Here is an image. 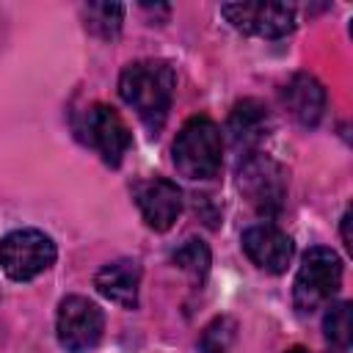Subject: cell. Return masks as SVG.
Here are the masks:
<instances>
[{"instance_id": "cell-1", "label": "cell", "mask_w": 353, "mask_h": 353, "mask_svg": "<svg viewBox=\"0 0 353 353\" xmlns=\"http://www.w3.org/2000/svg\"><path fill=\"white\" fill-rule=\"evenodd\" d=\"M176 74L168 61L146 58L130 63L119 77V97L138 113V119L157 132L171 110Z\"/></svg>"}, {"instance_id": "cell-2", "label": "cell", "mask_w": 353, "mask_h": 353, "mask_svg": "<svg viewBox=\"0 0 353 353\" xmlns=\"http://www.w3.org/2000/svg\"><path fill=\"white\" fill-rule=\"evenodd\" d=\"M174 165L188 179H212L221 171L223 138L212 119L193 116L182 124L174 141Z\"/></svg>"}, {"instance_id": "cell-3", "label": "cell", "mask_w": 353, "mask_h": 353, "mask_svg": "<svg viewBox=\"0 0 353 353\" xmlns=\"http://www.w3.org/2000/svg\"><path fill=\"white\" fill-rule=\"evenodd\" d=\"M339 287H342V259L336 256V251L325 245H314L303 254V262L295 276V287H292L295 309L309 314L323 303H328L339 292Z\"/></svg>"}, {"instance_id": "cell-4", "label": "cell", "mask_w": 353, "mask_h": 353, "mask_svg": "<svg viewBox=\"0 0 353 353\" xmlns=\"http://www.w3.org/2000/svg\"><path fill=\"white\" fill-rule=\"evenodd\" d=\"M55 243L39 229H17L0 243V265L8 279L30 281L55 262Z\"/></svg>"}, {"instance_id": "cell-5", "label": "cell", "mask_w": 353, "mask_h": 353, "mask_svg": "<svg viewBox=\"0 0 353 353\" xmlns=\"http://www.w3.org/2000/svg\"><path fill=\"white\" fill-rule=\"evenodd\" d=\"M55 331H58V342L63 350L85 353L102 339L105 314L94 301H88L83 295H69L58 306Z\"/></svg>"}, {"instance_id": "cell-6", "label": "cell", "mask_w": 353, "mask_h": 353, "mask_svg": "<svg viewBox=\"0 0 353 353\" xmlns=\"http://www.w3.org/2000/svg\"><path fill=\"white\" fill-rule=\"evenodd\" d=\"M240 190L245 193V199L262 212V215H276L284 204V171L276 160L265 157V154H251L245 157V163L240 165Z\"/></svg>"}, {"instance_id": "cell-7", "label": "cell", "mask_w": 353, "mask_h": 353, "mask_svg": "<svg viewBox=\"0 0 353 353\" xmlns=\"http://www.w3.org/2000/svg\"><path fill=\"white\" fill-rule=\"evenodd\" d=\"M221 14L232 28L262 39H281L295 28V11L284 3H226L221 6Z\"/></svg>"}, {"instance_id": "cell-8", "label": "cell", "mask_w": 353, "mask_h": 353, "mask_svg": "<svg viewBox=\"0 0 353 353\" xmlns=\"http://www.w3.org/2000/svg\"><path fill=\"white\" fill-rule=\"evenodd\" d=\"M83 132H85V141L97 149V154L108 165H119L132 143V135H130L124 119L110 105H102V102H97L85 110Z\"/></svg>"}, {"instance_id": "cell-9", "label": "cell", "mask_w": 353, "mask_h": 353, "mask_svg": "<svg viewBox=\"0 0 353 353\" xmlns=\"http://www.w3.org/2000/svg\"><path fill=\"white\" fill-rule=\"evenodd\" d=\"M135 204L146 221L149 229L165 232L174 226V221L182 212V190L171 179H146L135 188Z\"/></svg>"}, {"instance_id": "cell-10", "label": "cell", "mask_w": 353, "mask_h": 353, "mask_svg": "<svg viewBox=\"0 0 353 353\" xmlns=\"http://www.w3.org/2000/svg\"><path fill=\"white\" fill-rule=\"evenodd\" d=\"M243 251L256 268L268 273H284L292 259V240L273 223H256L243 232Z\"/></svg>"}, {"instance_id": "cell-11", "label": "cell", "mask_w": 353, "mask_h": 353, "mask_svg": "<svg viewBox=\"0 0 353 353\" xmlns=\"http://www.w3.org/2000/svg\"><path fill=\"white\" fill-rule=\"evenodd\" d=\"M138 284H141V268L135 259H116L97 270L94 287L108 301L119 303L121 309H135L138 303Z\"/></svg>"}, {"instance_id": "cell-12", "label": "cell", "mask_w": 353, "mask_h": 353, "mask_svg": "<svg viewBox=\"0 0 353 353\" xmlns=\"http://www.w3.org/2000/svg\"><path fill=\"white\" fill-rule=\"evenodd\" d=\"M284 105L303 127H314L325 110V91L317 77L298 72L284 85Z\"/></svg>"}, {"instance_id": "cell-13", "label": "cell", "mask_w": 353, "mask_h": 353, "mask_svg": "<svg viewBox=\"0 0 353 353\" xmlns=\"http://www.w3.org/2000/svg\"><path fill=\"white\" fill-rule=\"evenodd\" d=\"M229 132L237 146H251L268 135V108L259 99H243L229 113Z\"/></svg>"}, {"instance_id": "cell-14", "label": "cell", "mask_w": 353, "mask_h": 353, "mask_svg": "<svg viewBox=\"0 0 353 353\" xmlns=\"http://www.w3.org/2000/svg\"><path fill=\"white\" fill-rule=\"evenodd\" d=\"M124 6L119 3H88L85 6V28L102 39H113L121 30Z\"/></svg>"}, {"instance_id": "cell-15", "label": "cell", "mask_w": 353, "mask_h": 353, "mask_svg": "<svg viewBox=\"0 0 353 353\" xmlns=\"http://www.w3.org/2000/svg\"><path fill=\"white\" fill-rule=\"evenodd\" d=\"M234 336H237V323L232 317H215L204 331H201V339H199V353H232V345H234Z\"/></svg>"}, {"instance_id": "cell-16", "label": "cell", "mask_w": 353, "mask_h": 353, "mask_svg": "<svg viewBox=\"0 0 353 353\" xmlns=\"http://www.w3.org/2000/svg\"><path fill=\"white\" fill-rule=\"evenodd\" d=\"M174 265L185 273H190L193 279H204L210 270V248L201 240H188L174 251Z\"/></svg>"}, {"instance_id": "cell-17", "label": "cell", "mask_w": 353, "mask_h": 353, "mask_svg": "<svg viewBox=\"0 0 353 353\" xmlns=\"http://www.w3.org/2000/svg\"><path fill=\"white\" fill-rule=\"evenodd\" d=\"M323 331H325V339L331 345H336V347L350 345V303L347 301L328 306V312L323 317Z\"/></svg>"}, {"instance_id": "cell-18", "label": "cell", "mask_w": 353, "mask_h": 353, "mask_svg": "<svg viewBox=\"0 0 353 353\" xmlns=\"http://www.w3.org/2000/svg\"><path fill=\"white\" fill-rule=\"evenodd\" d=\"M342 240L345 245H350V210L342 215Z\"/></svg>"}, {"instance_id": "cell-19", "label": "cell", "mask_w": 353, "mask_h": 353, "mask_svg": "<svg viewBox=\"0 0 353 353\" xmlns=\"http://www.w3.org/2000/svg\"><path fill=\"white\" fill-rule=\"evenodd\" d=\"M287 353H309V350H303V347H292V350H287Z\"/></svg>"}]
</instances>
